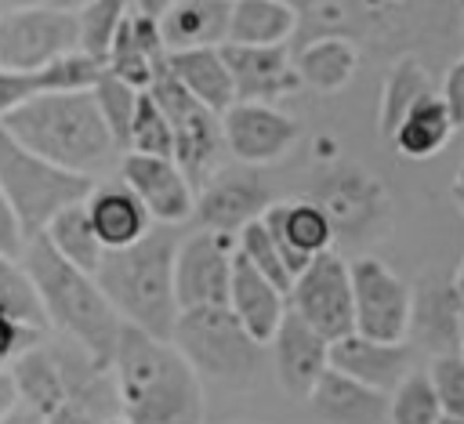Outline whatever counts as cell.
<instances>
[{
  "label": "cell",
  "mask_w": 464,
  "mask_h": 424,
  "mask_svg": "<svg viewBox=\"0 0 464 424\" xmlns=\"http://www.w3.org/2000/svg\"><path fill=\"white\" fill-rule=\"evenodd\" d=\"M453 290H457V308H460V355H464V257H460V268L453 275Z\"/></svg>",
  "instance_id": "cell-48"
},
{
  "label": "cell",
  "mask_w": 464,
  "mask_h": 424,
  "mask_svg": "<svg viewBox=\"0 0 464 424\" xmlns=\"http://www.w3.org/2000/svg\"><path fill=\"white\" fill-rule=\"evenodd\" d=\"M127 152L174 159V130H170V120L163 116V109L156 105V98L149 91L138 98V112H134V123H130Z\"/></svg>",
  "instance_id": "cell-35"
},
{
  "label": "cell",
  "mask_w": 464,
  "mask_h": 424,
  "mask_svg": "<svg viewBox=\"0 0 464 424\" xmlns=\"http://www.w3.org/2000/svg\"><path fill=\"white\" fill-rule=\"evenodd\" d=\"M91 228L105 250H127L141 243L152 232V217L141 207V199L123 185V181H105L94 185L91 196L83 199Z\"/></svg>",
  "instance_id": "cell-22"
},
{
  "label": "cell",
  "mask_w": 464,
  "mask_h": 424,
  "mask_svg": "<svg viewBox=\"0 0 464 424\" xmlns=\"http://www.w3.org/2000/svg\"><path fill=\"white\" fill-rule=\"evenodd\" d=\"M286 308L304 319L319 337L330 344L355 333V312H352V275L348 261L341 254H319L290 286Z\"/></svg>",
  "instance_id": "cell-11"
},
{
  "label": "cell",
  "mask_w": 464,
  "mask_h": 424,
  "mask_svg": "<svg viewBox=\"0 0 464 424\" xmlns=\"http://www.w3.org/2000/svg\"><path fill=\"white\" fill-rule=\"evenodd\" d=\"M36 344H44V330L18 319L7 304H0V373H7V366H14Z\"/></svg>",
  "instance_id": "cell-41"
},
{
  "label": "cell",
  "mask_w": 464,
  "mask_h": 424,
  "mask_svg": "<svg viewBox=\"0 0 464 424\" xmlns=\"http://www.w3.org/2000/svg\"><path fill=\"white\" fill-rule=\"evenodd\" d=\"M450 192H453V203H457V210L464 214V167L453 174V188H450Z\"/></svg>",
  "instance_id": "cell-49"
},
{
  "label": "cell",
  "mask_w": 464,
  "mask_h": 424,
  "mask_svg": "<svg viewBox=\"0 0 464 424\" xmlns=\"http://www.w3.org/2000/svg\"><path fill=\"white\" fill-rule=\"evenodd\" d=\"M348 275H352L355 333L377 344H406L413 290L381 257L370 254L348 261Z\"/></svg>",
  "instance_id": "cell-10"
},
{
  "label": "cell",
  "mask_w": 464,
  "mask_h": 424,
  "mask_svg": "<svg viewBox=\"0 0 464 424\" xmlns=\"http://www.w3.org/2000/svg\"><path fill=\"white\" fill-rule=\"evenodd\" d=\"M0 304H7L18 319H25V323H33L40 330L47 326L44 308H40V301L33 294L29 275L22 272V265L14 257H4V254H0Z\"/></svg>",
  "instance_id": "cell-39"
},
{
  "label": "cell",
  "mask_w": 464,
  "mask_h": 424,
  "mask_svg": "<svg viewBox=\"0 0 464 424\" xmlns=\"http://www.w3.org/2000/svg\"><path fill=\"white\" fill-rule=\"evenodd\" d=\"M22 250H25V236H22V228H18V221H14L11 207H7V199H4V192H0V254L18 261Z\"/></svg>",
  "instance_id": "cell-44"
},
{
  "label": "cell",
  "mask_w": 464,
  "mask_h": 424,
  "mask_svg": "<svg viewBox=\"0 0 464 424\" xmlns=\"http://www.w3.org/2000/svg\"><path fill=\"white\" fill-rule=\"evenodd\" d=\"M174 228L156 225L141 243L127 250H105L94 283L102 286L112 312L123 326H134L156 341H170L178 323V297H174V254H178Z\"/></svg>",
  "instance_id": "cell-4"
},
{
  "label": "cell",
  "mask_w": 464,
  "mask_h": 424,
  "mask_svg": "<svg viewBox=\"0 0 464 424\" xmlns=\"http://www.w3.org/2000/svg\"><path fill=\"white\" fill-rule=\"evenodd\" d=\"M453 130H457V127H453V120H450L442 98L431 91L428 98H420V101L402 116V123L395 127V134H392L388 141H392L395 152L406 156V159H431V156H439V152L446 149V141H450Z\"/></svg>",
  "instance_id": "cell-29"
},
{
  "label": "cell",
  "mask_w": 464,
  "mask_h": 424,
  "mask_svg": "<svg viewBox=\"0 0 464 424\" xmlns=\"http://www.w3.org/2000/svg\"><path fill=\"white\" fill-rule=\"evenodd\" d=\"M453 127H464V54L446 69V80H442V91H439Z\"/></svg>",
  "instance_id": "cell-43"
},
{
  "label": "cell",
  "mask_w": 464,
  "mask_h": 424,
  "mask_svg": "<svg viewBox=\"0 0 464 424\" xmlns=\"http://www.w3.org/2000/svg\"><path fill=\"white\" fill-rule=\"evenodd\" d=\"M149 94L156 98V105L163 109V116L170 120L174 130V163L181 167V174L188 178V185L199 192L210 174H214V159L221 149V116H214L207 105H199L163 65L160 76L152 80Z\"/></svg>",
  "instance_id": "cell-9"
},
{
  "label": "cell",
  "mask_w": 464,
  "mask_h": 424,
  "mask_svg": "<svg viewBox=\"0 0 464 424\" xmlns=\"http://www.w3.org/2000/svg\"><path fill=\"white\" fill-rule=\"evenodd\" d=\"M127 18V4L120 0H91L76 7V25H80V54L94 62H109V51L116 43V33Z\"/></svg>",
  "instance_id": "cell-34"
},
{
  "label": "cell",
  "mask_w": 464,
  "mask_h": 424,
  "mask_svg": "<svg viewBox=\"0 0 464 424\" xmlns=\"http://www.w3.org/2000/svg\"><path fill=\"white\" fill-rule=\"evenodd\" d=\"M297 33V7L283 0H236L228 18L232 47H286Z\"/></svg>",
  "instance_id": "cell-27"
},
{
  "label": "cell",
  "mask_w": 464,
  "mask_h": 424,
  "mask_svg": "<svg viewBox=\"0 0 464 424\" xmlns=\"http://www.w3.org/2000/svg\"><path fill=\"white\" fill-rule=\"evenodd\" d=\"M406 344L413 348V355L424 352L428 362L442 355H460V308L453 279H420L413 286Z\"/></svg>",
  "instance_id": "cell-17"
},
{
  "label": "cell",
  "mask_w": 464,
  "mask_h": 424,
  "mask_svg": "<svg viewBox=\"0 0 464 424\" xmlns=\"http://www.w3.org/2000/svg\"><path fill=\"white\" fill-rule=\"evenodd\" d=\"M236 254H239L254 272H261L268 283H276L283 294H290L294 275H290V268H286V261H283V254H279L272 232L265 228V221H254V225H246V228L236 236Z\"/></svg>",
  "instance_id": "cell-36"
},
{
  "label": "cell",
  "mask_w": 464,
  "mask_h": 424,
  "mask_svg": "<svg viewBox=\"0 0 464 424\" xmlns=\"http://www.w3.org/2000/svg\"><path fill=\"white\" fill-rule=\"evenodd\" d=\"M167 69L214 116H225L236 105V91H232V76H228V65L221 58V47H199V51L167 54Z\"/></svg>",
  "instance_id": "cell-26"
},
{
  "label": "cell",
  "mask_w": 464,
  "mask_h": 424,
  "mask_svg": "<svg viewBox=\"0 0 464 424\" xmlns=\"http://www.w3.org/2000/svg\"><path fill=\"white\" fill-rule=\"evenodd\" d=\"M105 424H130V420H123V417H112V420H105Z\"/></svg>",
  "instance_id": "cell-51"
},
{
  "label": "cell",
  "mask_w": 464,
  "mask_h": 424,
  "mask_svg": "<svg viewBox=\"0 0 464 424\" xmlns=\"http://www.w3.org/2000/svg\"><path fill=\"white\" fill-rule=\"evenodd\" d=\"M308 199L330 217L334 239H344L355 246L381 236L388 225V214H392V203H388L381 178H373L359 163L326 167L315 178V192Z\"/></svg>",
  "instance_id": "cell-8"
},
{
  "label": "cell",
  "mask_w": 464,
  "mask_h": 424,
  "mask_svg": "<svg viewBox=\"0 0 464 424\" xmlns=\"http://www.w3.org/2000/svg\"><path fill=\"white\" fill-rule=\"evenodd\" d=\"M221 138L228 145V152L243 163V167H257V163H276L283 159L297 138H301V123L286 112H279L276 105H254V101H236L225 116H221Z\"/></svg>",
  "instance_id": "cell-14"
},
{
  "label": "cell",
  "mask_w": 464,
  "mask_h": 424,
  "mask_svg": "<svg viewBox=\"0 0 464 424\" xmlns=\"http://www.w3.org/2000/svg\"><path fill=\"white\" fill-rule=\"evenodd\" d=\"M460 36H464V25H460Z\"/></svg>",
  "instance_id": "cell-52"
},
{
  "label": "cell",
  "mask_w": 464,
  "mask_h": 424,
  "mask_svg": "<svg viewBox=\"0 0 464 424\" xmlns=\"http://www.w3.org/2000/svg\"><path fill=\"white\" fill-rule=\"evenodd\" d=\"M294 7H297L301 43L315 36H344L359 43L384 18V7H370V4H294Z\"/></svg>",
  "instance_id": "cell-31"
},
{
  "label": "cell",
  "mask_w": 464,
  "mask_h": 424,
  "mask_svg": "<svg viewBox=\"0 0 464 424\" xmlns=\"http://www.w3.org/2000/svg\"><path fill=\"white\" fill-rule=\"evenodd\" d=\"M47 424H102L91 410H83V406H76V402H65V406H58L51 417H47Z\"/></svg>",
  "instance_id": "cell-45"
},
{
  "label": "cell",
  "mask_w": 464,
  "mask_h": 424,
  "mask_svg": "<svg viewBox=\"0 0 464 424\" xmlns=\"http://www.w3.org/2000/svg\"><path fill=\"white\" fill-rule=\"evenodd\" d=\"M91 188H94L91 178L69 174L54 163L33 156L29 149H22L14 138H7L0 130V192L25 236V243L44 236L47 225L62 210L83 203L91 196Z\"/></svg>",
  "instance_id": "cell-5"
},
{
  "label": "cell",
  "mask_w": 464,
  "mask_h": 424,
  "mask_svg": "<svg viewBox=\"0 0 464 424\" xmlns=\"http://www.w3.org/2000/svg\"><path fill=\"white\" fill-rule=\"evenodd\" d=\"M14 406H18V391H14V381H11V373H0V417H7Z\"/></svg>",
  "instance_id": "cell-47"
},
{
  "label": "cell",
  "mask_w": 464,
  "mask_h": 424,
  "mask_svg": "<svg viewBox=\"0 0 464 424\" xmlns=\"http://www.w3.org/2000/svg\"><path fill=\"white\" fill-rule=\"evenodd\" d=\"M0 130L7 138H14L22 149H29L33 156H40L69 174L91 178V181L120 152L91 91L40 94V98L25 101L22 109H14L11 116H4Z\"/></svg>",
  "instance_id": "cell-3"
},
{
  "label": "cell",
  "mask_w": 464,
  "mask_h": 424,
  "mask_svg": "<svg viewBox=\"0 0 464 424\" xmlns=\"http://www.w3.org/2000/svg\"><path fill=\"white\" fill-rule=\"evenodd\" d=\"M167 4H127V18L109 51L105 72L123 80L134 91H149L160 69L167 65V47L160 36V14Z\"/></svg>",
  "instance_id": "cell-16"
},
{
  "label": "cell",
  "mask_w": 464,
  "mask_h": 424,
  "mask_svg": "<svg viewBox=\"0 0 464 424\" xmlns=\"http://www.w3.org/2000/svg\"><path fill=\"white\" fill-rule=\"evenodd\" d=\"M304 402L319 424H384L388 420V395L337 370H326Z\"/></svg>",
  "instance_id": "cell-25"
},
{
  "label": "cell",
  "mask_w": 464,
  "mask_h": 424,
  "mask_svg": "<svg viewBox=\"0 0 464 424\" xmlns=\"http://www.w3.org/2000/svg\"><path fill=\"white\" fill-rule=\"evenodd\" d=\"M232 261H236V239L218 236V232H207V228L185 236L178 243V254H174V297H178V312L228 304Z\"/></svg>",
  "instance_id": "cell-12"
},
{
  "label": "cell",
  "mask_w": 464,
  "mask_h": 424,
  "mask_svg": "<svg viewBox=\"0 0 464 424\" xmlns=\"http://www.w3.org/2000/svg\"><path fill=\"white\" fill-rule=\"evenodd\" d=\"M11 381H14V391H18V402H25L29 410H36L40 417H51L58 406L69 402V391H65V377L58 370V359L47 344H36L33 352H25L11 370Z\"/></svg>",
  "instance_id": "cell-30"
},
{
  "label": "cell",
  "mask_w": 464,
  "mask_h": 424,
  "mask_svg": "<svg viewBox=\"0 0 464 424\" xmlns=\"http://www.w3.org/2000/svg\"><path fill=\"white\" fill-rule=\"evenodd\" d=\"M439 424H464V417H446V413H442Z\"/></svg>",
  "instance_id": "cell-50"
},
{
  "label": "cell",
  "mask_w": 464,
  "mask_h": 424,
  "mask_svg": "<svg viewBox=\"0 0 464 424\" xmlns=\"http://www.w3.org/2000/svg\"><path fill=\"white\" fill-rule=\"evenodd\" d=\"M18 265L33 283V294L44 308L47 326H54L62 333V341L76 344L94 362L112 370V355H116V344H120V333H123V319L112 312V304L105 301L94 275L62 261L44 236L25 243Z\"/></svg>",
  "instance_id": "cell-2"
},
{
  "label": "cell",
  "mask_w": 464,
  "mask_h": 424,
  "mask_svg": "<svg viewBox=\"0 0 464 424\" xmlns=\"http://www.w3.org/2000/svg\"><path fill=\"white\" fill-rule=\"evenodd\" d=\"M170 344L185 355V362L210 381H225L246 388L257 373L261 344L239 326L228 304L218 308H192L181 312L170 333Z\"/></svg>",
  "instance_id": "cell-6"
},
{
  "label": "cell",
  "mask_w": 464,
  "mask_h": 424,
  "mask_svg": "<svg viewBox=\"0 0 464 424\" xmlns=\"http://www.w3.org/2000/svg\"><path fill=\"white\" fill-rule=\"evenodd\" d=\"M94 101H98V112L109 127V134L116 138V145L127 152V138H130V123H134V112H138V98L145 91H134L127 87L123 80H116L112 72H102V80L94 83Z\"/></svg>",
  "instance_id": "cell-38"
},
{
  "label": "cell",
  "mask_w": 464,
  "mask_h": 424,
  "mask_svg": "<svg viewBox=\"0 0 464 424\" xmlns=\"http://www.w3.org/2000/svg\"><path fill=\"white\" fill-rule=\"evenodd\" d=\"M413 359L417 355L410 344H377L359 333H348L330 344V370H337L381 395H392L413 373Z\"/></svg>",
  "instance_id": "cell-21"
},
{
  "label": "cell",
  "mask_w": 464,
  "mask_h": 424,
  "mask_svg": "<svg viewBox=\"0 0 464 424\" xmlns=\"http://www.w3.org/2000/svg\"><path fill=\"white\" fill-rule=\"evenodd\" d=\"M112 384L120 417L130 424H203V381L170 341L123 326Z\"/></svg>",
  "instance_id": "cell-1"
},
{
  "label": "cell",
  "mask_w": 464,
  "mask_h": 424,
  "mask_svg": "<svg viewBox=\"0 0 464 424\" xmlns=\"http://www.w3.org/2000/svg\"><path fill=\"white\" fill-rule=\"evenodd\" d=\"M0 424H47V417H40L36 410H29L25 402H18L7 417H0Z\"/></svg>",
  "instance_id": "cell-46"
},
{
  "label": "cell",
  "mask_w": 464,
  "mask_h": 424,
  "mask_svg": "<svg viewBox=\"0 0 464 424\" xmlns=\"http://www.w3.org/2000/svg\"><path fill=\"white\" fill-rule=\"evenodd\" d=\"M44 239L51 243V250H54L62 261H69L72 268H80V272H87V275H94L98 265H102V257H105V246L98 243V236H94V228H91V217H87V207H83V203L62 210V214L47 225Z\"/></svg>",
  "instance_id": "cell-33"
},
{
  "label": "cell",
  "mask_w": 464,
  "mask_h": 424,
  "mask_svg": "<svg viewBox=\"0 0 464 424\" xmlns=\"http://www.w3.org/2000/svg\"><path fill=\"white\" fill-rule=\"evenodd\" d=\"M72 51H80L76 7L65 4L0 7V69L36 72Z\"/></svg>",
  "instance_id": "cell-7"
},
{
  "label": "cell",
  "mask_w": 464,
  "mask_h": 424,
  "mask_svg": "<svg viewBox=\"0 0 464 424\" xmlns=\"http://www.w3.org/2000/svg\"><path fill=\"white\" fill-rule=\"evenodd\" d=\"M120 181L141 199L149 217L167 225V228H174L196 214V188L188 185V178L181 174V167L174 159L123 152Z\"/></svg>",
  "instance_id": "cell-15"
},
{
  "label": "cell",
  "mask_w": 464,
  "mask_h": 424,
  "mask_svg": "<svg viewBox=\"0 0 464 424\" xmlns=\"http://www.w3.org/2000/svg\"><path fill=\"white\" fill-rule=\"evenodd\" d=\"M265 228L272 232L290 275L297 279L319 254L334 250V225L330 217L312 203V199H294V203H272L265 210Z\"/></svg>",
  "instance_id": "cell-19"
},
{
  "label": "cell",
  "mask_w": 464,
  "mask_h": 424,
  "mask_svg": "<svg viewBox=\"0 0 464 424\" xmlns=\"http://www.w3.org/2000/svg\"><path fill=\"white\" fill-rule=\"evenodd\" d=\"M428 381L435 388L439 410L446 417H464V355H442L428 362Z\"/></svg>",
  "instance_id": "cell-40"
},
{
  "label": "cell",
  "mask_w": 464,
  "mask_h": 424,
  "mask_svg": "<svg viewBox=\"0 0 464 424\" xmlns=\"http://www.w3.org/2000/svg\"><path fill=\"white\" fill-rule=\"evenodd\" d=\"M221 58L228 65L236 101L272 105L276 98L301 87L286 47H232V43H225Z\"/></svg>",
  "instance_id": "cell-20"
},
{
  "label": "cell",
  "mask_w": 464,
  "mask_h": 424,
  "mask_svg": "<svg viewBox=\"0 0 464 424\" xmlns=\"http://www.w3.org/2000/svg\"><path fill=\"white\" fill-rule=\"evenodd\" d=\"M44 87H40V72H11V69H0V120L11 116L14 109H22L25 101L40 98Z\"/></svg>",
  "instance_id": "cell-42"
},
{
  "label": "cell",
  "mask_w": 464,
  "mask_h": 424,
  "mask_svg": "<svg viewBox=\"0 0 464 424\" xmlns=\"http://www.w3.org/2000/svg\"><path fill=\"white\" fill-rule=\"evenodd\" d=\"M294 69H297V80L315 87V91H341L352 83L355 69H359V43L344 40V36H315V40H304L297 43V54H294Z\"/></svg>",
  "instance_id": "cell-28"
},
{
  "label": "cell",
  "mask_w": 464,
  "mask_h": 424,
  "mask_svg": "<svg viewBox=\"0 0 464 424\" xmlns=\"http://www.w3.org/2000/svg\"><path fill=\"white\" fill-rule=\"evenodd\" d=\"M232 4L225 0H178L167 4L160 14V36L167 54L199 51V47H225L228 40Z\"/></svg>",
  "instance_id": "cell-24"
},
{
  "label": "cell",
  "mask_w": 464,
  "mask_h": 424,
  "mask_svg": "<svg viewBox=\"0 0 464 424\" xmlns=\"http://www.w3.org/2000/svg\"><path fill=\"white\" fill-rule=\"evenodd\" d=\"M431 94V80H428V69L420 65V58L413 54H402L388 76H384V87H381V112H377V123H381V134L392 138L395 127L402 123V116Z\"/></svg>",
  "instance_id": "cell-32"
},
{
  "label": "cell",
  "mask_w": 464,
  "mask_h": 424,
  "mask_svg": "<svg viewBox=\"0 0 464 424\" xmlns=\"http://www.w3.org/2000/svg\"><path fill=\"white\" fill-rule=\"evenodd\" d=\"M268 207H272L268 188L254 167L214 170L210 181L196 192V217L203 221V228L228 239H236L246 225L261 221Z\"/></svg>",
  "instance_id": "cell-13"
},
{
  "label": "cell",
  "mask_w": 464,
  "mask_h": 424,
  "mask_svg": "<svg viewBox=\"0 0 464 424\" xmlns=\"http://www.w3.org/2000/svg\"><path fill=\"white\" fill-rule=\"evenodd\" d=\"M442 410L435 388L424 370H413L392 395H388V424H439Z\"/></svg>",
  "instance_id": "cell-37"
},
{
  "label": "cell",
  "mask_w": 464,
  "mask_h": 424,
  "mask_svg": "<svg viewBox=\"0 0 464 424\" xmlns=\"http://www.w3.org/2000/svg\"><path fill=\"white\" fill-rule=\"evenodd\" d=\"M272 366L276 381L286 395L308 399L319 377L330 370V341L319 337L304 319H297L290 308L272 337Z\"/></svg>",
  "instance_id": "cell-18"
},
{
  "label": "cell",
  "mask_w": 464,
  "mask_h": 424,
  "mask_svg": "<svg viewBox=\"0 0 464 424\" xmlns=\"http://www.w3.org/2000/svg\"><path fill=\"white\" fill-rule=\"evenodd\" d=\"M228 312L239 319V326L257 341L272 344L283 315H286V294L268 283L261 272H254L239 254L232 261V283H228Z\"/></svg>",
  "instance_id": "cell-23"
}]
</instances>
